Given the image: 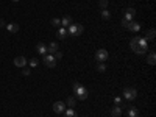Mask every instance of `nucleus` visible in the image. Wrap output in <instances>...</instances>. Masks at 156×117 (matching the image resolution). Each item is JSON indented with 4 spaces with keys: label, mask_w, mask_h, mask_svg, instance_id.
Segmentation results:
<instances>
[{
    "label": "nucleus",
    "mask_w": 156,
    "mask_h": 117,
    "mask_svg": "<svg viewBox=\"0 0 156 117\" xmlns=\"http://www.w3.org/2000/svg\"><path fill=\"white\" fill-rule=\"evenodd\" d=\"M83 31H84V27L80 24H72L67 27V34H72V36H80Z\"/></svg>",
    "instance_id": "f257e3e1"
},
{
    "label": "nucleus",
    "mask_w": 156,
    "mask_h": 117,
    "mask_svg": "<svg viewBox=\"0 0 156 117\" xmlns=\"http://www.w3.org/2000/svg\"><path fill=\"white\" fill-rule=\"evenodd\" d=\"M42 62L47 67L53 69L55 66H56V59L53 58V55H50V53H45V55H42Z\"/></svg>",
    "instance_id": "f03ea898"
},
{
    "label": "nucleus",
    "mask_w": 156,
    "mask_h": 117,
    "mask_svg": "<svg viewBox=\"0 0 156 117\" xmlns=\"http://www.w3.org/2000/svg\"><path fill=\"white\" fill-rule=\"evenodd\" d=\"M123 97L126 98V100H134V98L137 97V91H136L134 87L128 86V87L123 89Z\"/></svg>",
    "instance_id": "7ed1b4c3"
},
{
    "label": "nucleus",
    "mask_w": 156,
    "mask_h": 117,
    "mask_svg": "<svg viewBox=\"0 0 156 117\" xmlns=\"http://www.w3.org/2000/svg\"><path fill=\"white\" fill-rule=\"evenodd\" d=\"M73 97L80 98V100H86V98H88V89L84 86H80L77 91H73Z\"/></svg>",
    "instance_id": "20e7f679"
},
{
    "label": "nucleus",
    "mask_w": 156,
    "mask_h": 117,
    "mask_svg": "<svg viewBox=\"0 0 156 117\" xmlns=\"http://www.w3.org/2000/svg\"><path fill=\"white\" fill-rule=\"evenodd\" d=\"M108 58H109V53H108V50H105V49H100V50H97V53H95V59H97L98 62H105Z\"/></svg>",
    "instance_id": "39448f33"
},
{
    "label": "nucleus",
    "mask_w": 156,
    "mask_h": 117,
    "mask_svg": "<svg viewBox=\"0 0 156 117\" xmlns=\"http://www.w3.org/2000/svg\"><path fill=\"white\" fill-rule=\"evenodd\" d=\"M53 111L56 112V114H61L66 111V103H62V102H55L53 103Z\"/></svg>",
    "instance_id": "423d86ee"
},
{
    "label": "nucleus",
    "mask_w": 156,
    "mask_h": 117,
    "mask_svg": "<svg viewBox=\"0 0 156 117\" xmlns=\"http://www.w3.org/2000/svg\"><path fill=\"white\" fill-rule=\"evenodd\" d=\"M5 28L10 31L11 34H16L17 31H19V24H14V22H10V24H6Z\"/></svg>",
    "instance_id": "0eeeda50"
},
{
    "label": "nucleus",
    "mask_w": 156,
    "mask_h": 117,
    "mask_svg": "<svg viewBox=\"0 0 156 117\" xmlns=\"http://www.w3.org/2000/svg\"><path fill=\"white\" fill-rule=\"evenodd\" d=\"M25 64H27V59L24 58V56H16L14 58V66L16 67H25Z\"/></svg>",
    "instance_id": "6e6552de"
},
{
    "label": "nucleus",
    "mask_w": 156,
    "mask_h": 117,
    "mask_svg": "<svg viewBox=\"0 0 156 117\" xmlns=\"http://www.w3.org/2000/svg\"><path fill=\"white\" fill-rule=\"evenodd\" d=\"M126 30H130V31H133V33H137L141 30V25L137 24V22H134V21H131L130 24H128V28Z\"/></svg>",
    "instance_id": "1a4fd4ad"
},
{
    "label": "nucleus",
    "mask_w": 156,
    "mask_h": 117,
    "mask_svg": "<svg viewBox=\"0 0 156 117\" xmlns=\"http://www.w3.org/2000/svg\"><path fill=\"white\" fill-rule=\"evenodd\" d=\"M120 115H122L120 105H116L114 108H111V117H120Z\"/></svg>",
    "instance_id": "9d476101"
},
{
    "label": "nucleus",
    "mask_w": 156,
    "mask_h": 117,
    "mask_svg": "<svg viewBox=\"0 0 156 117\" xmlns=\"http://www.w3.org/2000/svg\"><path fill=\"white\" fill-rule=\"evenodd\" d=\"M58 47H59V46H58L56 42H50L49 46H47V53H50V55H53L55 52H58Z\"/></svg>",
    "instance_id": "9b49d317"
},
{
    "label": "nucleus",
    "mask_w": 156,
    "mask_h": 117,
    "mask_svg": "<svg viewBox=\"0 0 156 117\" xmlns=\"http://www.w3.org/2000/svg\"><path fill=\"white\" fill-rule=\"evenodd\" d=\"M56 36H58L59 39H66L67 38V30L64 28V27H59L58 31H56Z\"/></svg>",
    "instance_id": "f8f14e48"
},
{
    "label": "nucleus",
    "mask_w": 156,
    "mask_h": 117,
    "mask_svg": "<svg viewBox=\"0 0 156 117\" xmlns=\"http://www.w3.org/2000/svg\"><path fill=\"white\" fill-rule=\"evenodd\" d=\"M36 50H38V53H41V55H45V53H47V46L39 42V44H36Z\"/></svg>",
    "instance_id": "ddd939ff"
},
{
    "label": "nucleus",
    "mask_w": 156,
    "mask_h": 117,
    "mask_svg": "<svg viewBox=\"0 0 156 117\" xmlns=\"http://www.w3.org/2000/svg\"><path fill=\"white\" fill-rule=\"evenodd\" d=\"M61 25L66 28V27H69V25H72V17L70 16H64L62 19H61Z\"/></svg>",
    "instance_id": "4468645a"
},
{
    "label": "nucleus",
    "mask_w": 156,
    "mask_h": 117,
    "mask_svg": "<svg viewBox=\"0 0 156 117\" xmlns=\"http://www.w3.org/2000/svg\"><path fill=\"white\" fill-rule=\"evenodd\" d=\"M147 62H148L150 66H154V62H156V55H154V52H150V53H148V56H147Z\"/></svg>",
    "instance_id": "2eb2a0df"
},
{
    "label": "nucleus",
    "mask_w": 156,
    "mask_h": 117,
    "mask_svg": "<svg viewBox=\"0 0 156 117\" xmlns=\"http://www.w3.org/2000/svg\"><path fill=\"white\" fill-rule=\"evenodd\" d=\"M66 105L69 106V108H73L77 105V98L73 97V95H70V97H67V100H66Z\"/></svg>",
    "instance_id": "dca6fc26"
},
{
    "label": "nucleus",
    "mask_w": 156,
    "mask_h": 117,
    "mask_svg": "<svg viewBox=\"0 0 156 117\" xmlns=\"http://www.w3.org/2000/svg\"><path fill=\"white\" fill-rule=\"evenodd\" d=\"M136 55H144V53H147V49H144V47H139V46H136V47H133L131 49Z\"/></svg>",
    "instance_id": "f3484780"
},
{
    "label": "nucleus",
    "mask_w": 156,
    "mask_h": 117,
    "mask_svg": "<svg viewBox=\"0 0 156 117\" xmlns=\"http://www.w3.org/2000/svg\"><path fill=\"white\" fill-rule=\"evenodd\" d=\"M137 115H139V111H137L134 106L128 108V117H137Z\"/></svg>",
    "instance_id": "a211bd4d"
},
{
    "label": "nucleus",
    "mask_w": 156,
    "mask_h": 117,
    "mask_svg": "<svg viewBox=\"0 0 156 117\" xmlns=\"http://www.w3.org/2000/svg\"><path fill=\"white\" fill-rule=\"evenodd\" d=\"M144 39H147V41H153V39H154V28H150L148 31H147V34H145Z\"/></svg>",
    "instance_id": "6ab92c4d"
},
{
    "label": "nucleus",
    "mask_w": 156,
    "mask_h": 117,
    "mask_svg": "<svg viewBox=\"0 0 156 117\" xmlns=\"http://www.w3.org/2000/svg\"><path fill=\"white\" fill-rule=\"evenodd\" d=\"M64 117H78V115H77V112L73 111L72 108H69V109L64 111Z\"/></svg>",
    "instance_id": "aec40b11"
},
{
    "label": "nucleus",
    "mask_w": 156,
    "mask_h": 117,
    "mask_svg": "<svg viewBox=\"0 0 156 117\" xmlns=\"http://www.w3.org/2000/svg\"><path fill=\"white\" fill-rule=\"evenodd\" d=\"M109 17H111V13H109V10H102V19H103V21H108Z\"/></svg>",
    "instance_id": "412c9836"
},
{
    "label": "nucleus",
    "mask_w": 156,
    "mask_h": 117,
    "mask_svg": "<svg viewBox=\"0 0 156 117\" xmlns=\"http://www.w3.org/2000/svg\"><path fill=\"white\" fill-rule=\"evenodd\" d=\"M52 25L56 27V28H59V27H61V21L58 19V17H53V19H52Z\"/></svg>",
    "instance_id": "4be33fe9"
},
{
    "label": "nucleus",
    "mask_w": 156,
    "mask_h": 117,
    "mask_svg": "<svg viewBox=\"0 0 156 117\" xmlns=\"http://www.w3.org/2000/svg\"><path fill=\"white\" fill-rule=\"evenodd\" d=\"M137 46H139V47H144V49H147V39L139 38V41H137Z\"/></svg>",
    "instance_id": "5701e85b"
},
{
    "label": "nucleus",
    "mask_w": 156,
    "mask_h": 117,
    "mask_svg": "<svg viewBox=\"0 0 156 117\" xmlns=\"http://www.w3.org/2000/svg\"><path fill=\"white\" fill-rule=\"evenodd\" d=\"M137 41H139V36H134V38H133L131 41H130V47H131V49L137 46Z\"/></svg>",
    "instance_id": "b1692460"
},
{
    "label": "nucleus",
    "mask_w": 156,
    "mask_h": 117,
    "mask_svg": "<svg viewBox=\"0 0 156 117\" xmlns=\"http://www.w3.org/2000/svg\"><path fill=\"white\" fill-rule=\"evenodd\" d=\"M98 5H100V8H102V10H106V8H108V0H100Z\"/></svg>",
    "instance_id": "393cba45"
},
{
    "label": "nucleus",
    "mask_w": 156,
    "mask_h": 117,
    "mask_svg": "<svg viewBox=\"0 0 156 117\" xmlns=\"http://www.w3.org/2000/svg\"><path fill=\"white\" fill-rule=\"evenodd\" d=\"M97 70H98V72H105V70H106V66H105V62H98V66H97Z\"/></svg>",
    "instance_id": "a878e982"
},
{
    "label": "nucleus",
    "mask_w": 156,
    "mask_h": 117,
    "mask_svg": "<svg viewBox=\"0 0 156 117\" xmlns=\"http://www.w3.org/2000/svg\"><path fill=\"white\" fill-rule=\"evenodd\" d=\"M38 64H39V59H36V58L30 59V66H31V67H36V66H38Z\"/></svg>",
    "instance_id": "bb28decb"
},
{
    "label": "nucleus",
    "mask_w": 156,
    "mask_h": 117,
    "mask_svg": "<svg viewBox=\"0 0 156 117\" xmlns=\"http://www.w3.org/2000/svg\"><path fill=\"white\" fill-rule=\"evenodd\" d=\"M123 19H125L126 22H131V21L134 19V16H131V14H128V13H125V17H123Z\"/></svg>",
    "instance_id": "cd10ccee"
},
{
    "label": "nucleus",
    "mask_w": 156,
    "mask_h": 117,
    "mask_svg": "<svg viewBox=\"0 0 156 117\" xmlns=\"http://www.w3.org/2000/svg\"><path fill=\"white\" fill-rule=\"evenodd\" d=\"M30 74H31V70H30L28 67H24V69H22V75H25V77H28Z\"/></svg>",
    "instance_id": "c85d7f7f"
},
{
    "label": "nucleus",
    "mask_w": 156,
    "mask_h": 117,
    "mask_svg": "<svg viewBox=\"0 0 156 117\" xmlns=\"http://www.w3.org/2000/svg\"><path fill=\"white\" fill-rule=\"evenodd\" d=\"M53 58H55V59H61V58H62V53H61L59 50L55 52V53H53Z\"/></svg>",
    "instance_id": "c756f323"
},
{
    "label": "nucleus",
    "mask_w": 156,
    "mask_h": 117,
    "mask_svg": "<svg viewBox=\"0 0 156 117\" xmlns=\"http://www.w3.org/2000/svg\"><path fill=\"white\" fill-rule=\"evenodd\" d=\"M80 86H81V84H80L78 81H73V83H72V87H73V91H77V89H78Z\"/></svg>",
    "instance_id": "7c9ffc66"
},
{
    "label": "nucleus",
    "mask_w": 156,
    "mask_h": 117,
    "mask_svg": "<svg viewBox=\"0 0 156 117\" xmlns=\"http://www.w3.org/2000/svg\"><path fill=\"white\" fill-rule=\"evenodd\" d=\"M114 103L116 105H122V97H116L114 98Z\"/></svg>",
    "instance_id": "2f4dec72"
},
{
    "label": "nucleus",
    "mask_w": 156,
    "mask_h": 117,
    "mask_svg": "<svg viewBox=\"0 0 156 117\" xmlns=\"http://www.w3.org/2000/svg\"><path fill=\"white\" fill-rule=\"evenodd\" d=\"M126 13H128V14H131V16H134V14H136V10H134V8H128Z\"/></svg>",
    "instance_id": "473e14b6"
},
{
    "label": "nucleus",
    "mask_w": 156,
    "mask_h": 117,
    "mask_svg": "<svg viewBox=\"0 0 156 117\" xmlns=\"http://www.w3.org/2000/svg\"><path fill=\"white\" fill-rule=\"evenodd\" d=\"M128 24H130V22H126L125 19H122V27H123V28H128Z\"/></svg>",
    "instance_id": "72a5a7b5"
},
{
    "label": "nucleus",
    "mask_w": 156,
    "mask_h": 117,
    "mask_svg": "<svg viewBox=\"0 0 156 117\" xmlns=\"http://www.w3.org/2000/svg\"><path fill=\"white\" fill-rule=\"evenodd\" d=\"M3 27H6V24H5L3 19H0V28H3Z\"/></svg>",
    "instance_id": "f704fd0d"
},
{
    "label": "nucleus",
    "mask_w": 156,
    "mask_h": 117,
    "mask_svg": "<svg viewBox=\"0 0 156 117\" xmlns=\"http://www.w3.org/2000/svg\"><path fill=\"white\" fill-rule=\"evenodd\" d=\"M11 2H19V0H11Z\"/></svg>",
    "instance_id": "c9c22d12"
}]
</instances>
